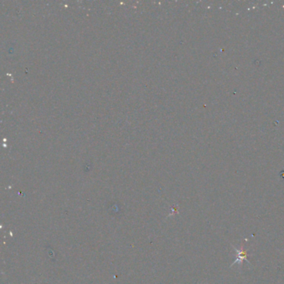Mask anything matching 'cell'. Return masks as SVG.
<instances>
[{
  "label": "cell",
  "instance_id": "obj_1",
  "mask_svg": "<svg viewBox=\"0 0 284 284\" xmlns=\"http://www.w3.org/2000/svg\"><path fill=\"white\" fill-rule=\"evenodd\" d=\"M236 252L237 253L238 256H237V260H236L235 262H234V263H237V261L242 262L243 260H246V261L248 263V264H249V262L247 260V255H246V253H245V252H243V250H242V251H238L237 249H236ZM234 263H233V264H234Z\"/></svg>",
  "mask_w": 284,
  "mask_h": 284
}]
</instances>
